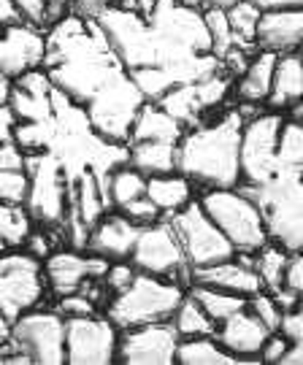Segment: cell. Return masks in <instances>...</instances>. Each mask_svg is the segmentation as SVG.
I'll list each match as a JSON object with an SVG mask.
<instances>
[{"label":"cell","mask_w":303,"mask_h":365,"mask_svg":"<svg viewBox=\"0 0 303 365\" xmlns=\"http://www.w3.org/2000/svg\"><path fill=\"white\" fill-rule=\"evenodd\" d=\"M41 68L46 71L54 90L81 108L117 73L128 71L98 22L81 19L71 11L46 27V54Z\"/></svg>","instance_id":"1"},{"label":"cell","mask_w":303,"mask_h":365,"mask_svg":"<svg viewBox=\"0 0 303 365\" xmlns=\"http://www.w3.org/2000/svg\"><path fill=\"white\" fill-rule=\"evenodd\" d=\"M244 117L227 108L220 117L203 119L187 128L176 144V173L187 176L203 190H227L241 184L238 141Z\"/></svg>","instance_id":"2"},{"label":"cell","mask_w":303,"mask_h":365,"mask_svg":"<svg viewBox=\"0 0 303 365\" xmlns=\"http://www.w3.org/2000/svg\"><path fill=\"white\" fill-rule=\"evenodd\" d=\"M241 190L260 209L268 241L287 249L290 255L303 252V176L279 170L268 184Z\"/></svg>","instance_id":"3"},{"label":"cell","mask_w":303,"mask_h":365,"mask_svg":"<svg viewBox=\"0 0 303 365\" xmlns=\"http://www.w3.org/2000/svg\"><path fill=\"white\" fill-rule=\"evenodd\" d=\"M187 289L165 276L138 274L125 289H119L106 303V317L114 322L117 330L149 325V322H165L171 319L176 306L182 303Z\"/></svg>","instance_id":"4"},{"label":"cell","mask_w":303,"mask_h":365,"mask_svg":"<svg viewBox=\"0 0 303 365\" xmlns=\"http://www.w3.org/2000/svg\"><path fill=\"white\" fill-rule=\"evenodd\" d=\"M27 173V195L25 209L33 225L41 227H60L68 214L71 203V173L66 170L63 160L52 149L30 152L25 155Z\"/></svg>","instance_id":"5"},{"label":"cell","mask_w":303,"mask_h":365,"mask_svg":"<svg viewBox=\"0 0 303 365\" xmlns=\"http://www.w3.org/2000/svg\"><path fill=\"white\" fill-rule=\"evenodd\" d=\"M198 200L203 211L209 214V220L233 244L236 255H255L257 249L268 244L260 209L255 206V200L241 187L206 190Z\"/></svg>","instance_id":"6"},{"label":"cell","mask_w":303,"mask_h":365,"mask_svg":"<svg viewBox=\"0 0 303 365\" xmlns=\"http://www.w3.org/2000/svg\"><path fill=\"white\" fill-rule=\"evenodd\" d=\"M3 352L25 354L30 365L66 363V317L54 309H30L9 327V344Z\"/></svg>","instance_id":"7"},{"label":"cell","mask_w":303,"mask_h":365,"mask_svg":"<svg viewBox=\"0 0 303 365\" xmlns=\"http://www.w3.org/2000/svg\"><path fill=\"white\" fill-rule=\"evenodd\" d=\"M46 295L43 260L25 247L0 252V312L14 322L19 314L38 309Z\"/></svg>","instance_id":"8"},{"label":"cell","mask_w":303,"mask_h":365,"mask_svg":"<svg viewBox=\"0 0 303 365\" xmlns=\"http://www.w3.org/2000/svg\"><path fill=\"white\" fill-rule=\"evenodd\" d=\"M144 103L146 98L135 87L130 73L122 71L95 95L90 103L84 106V114H87L93 130L101 138L114 141V144H128L133 119H135L138 108Z\"/></svg>","instance_id":"9"},{"label":"cell","mask_w":303,"mask_h":365,"mask_svg":"<svg viewBox=\"0 0 303 365\" xmlns=\"http://www.w3.org/2000/svg\"><path fill=\"white\" fill-rule=\"evenodd\" d=\"M284 117L279 111H260L244 119L241 141H238V165H241V184L260 187L268 184L279 173L277 146Z\"/></svg>","instance_id":"10"},{"label":"cell","mask_w":303,"mask_h":365,"mask_svg":"<svg viewBox=\"0 0 303 365\" xmlns=\"http://www.w3.org/2000/svg\"><path fill=\"white\" fill-rule=\"evenodd\" d=\"M98 27L103 30L106 41L111 43L119 63L135 71V68H155V38H152V25L144 14H138L130 6L114 3L98 14Z\"/></svg>","instance_id":"11"},{"label":"cell","mask_w":303,"mask_h":365,"mask_svg":"<svg viewBox=\"0 0 303 365\" xmlns=\"http://www.w3.org/2000/svg\"><path fill=\"white\" fill-rule=\"evenodd\" d=\"M168 222L176 230V238L182 244L185 252L187 268H206L214 262H225L236 257L233 244L222 235V230L209 220V214L203 211L200 200H190L185 209H179L176 214L168 217Z\"/></svg>","instance_id":"12"},{"label":"cell","mask_w":303,"mask_h":365,"mask_svg":"<svg viewBox=\"0 0 303 365\" xmlns=\"http://www.w3.org/2000/svg\"><path fill=\"white\" fill-rule=\"evenodd\" d=\"M130 262L141 274L165 276V279H173L176 274H190L182 244H179L168 217L152 222V225H141L138 238L133 244Z\"/></svg>","instance_id":"13"},{"label":"cell","mask_w":303,"mask_h":365,"mask_svg":"<svg viewBox=\"0 0 303 365\" xmlns=\"http://www.w3.org/2000/svg\"><path fill=\"white\" fill-rule=\"evenodd\" d=\"M119 330L108 317H66V363L108 365L117 363Z\"/></svg>","instance_id":"14"},{"label":"cell","mask_w":303,"mask_h":365,"mask_svg":"<svg viewBox=\"0 0 303 365\" xmlns=\"http://www.w3.org/2000/svg\"><path fill=\"white\" fill-rule=\"evenodd\" d=\"M176 344H179V333L171 325V319L128 327V330H119L117 363L171 365L176 363Z\"/></svg>","instance_id":"15"},{"label":"cell","mask_w":303,"mask_h":365,"mask_svg":"<svg viewBox=\"0 0 303 365\" xmlns=\"http://www.w3.org/2000/svg\"><path fill=\"white\" fill-rule=\"evenodd\" d=\"M108 271V260L98 257L93 252L79 255V249H54L43 260V276L46 289L52 295H71L87 287L90 282H101Z\"/></svg>","instance_id":"16"},{"label":"cell","mask_w":303,"mask_h":365,"mask_svg":"<svg viewBox=\"0 0 303 365\" xmlns=\"http://www.w3.org/2000/svg\"><path fill=\"white\" fill-rule=\"evenodd\" d=\"M46 54V30L27 22L0 25V73L16 78L43 66Z\"/></svg>","instance_id":"17"},{"label":"cell","mask_w":303,"mask_h":365,"mask_svg":"<svg viewBox=\"0 0 303 365\" xmlns=\"http://www.w3.org/2000/svg\"><path fill=\"white\" fill-rule=\"evenodd\" d=\"M138 230H141V225H135L122 211H106L103 217L90 227L84 252H93V255H98V257H103L108 262L130 260Z\"/></svg>","instance_id":"18"},{"label":"cell","mask_w":303,"mask_h":365,"mask_svg":"<svg viewBox=\"0 0 303 365\" xmlns=\"http://www.w3.org/2000/svg\"><path fill=\"white\" fill-rule=\"evenodd\" d=\"M192 282L214 289H225V292H233V295H244V298H252V295L265 289L263 279L252 268L250 255H236L233 260L214 262L206 268H192L190 271V284Z\"/></svg>","instance_id":"19"},{"label":"cell","mask_w":303,"mask_h":365,"mask_svg":"<svg viewBox=\"0 0 303 365\" xmlns=\"http://www.w3.org/2000/svg\"><path fill=\"white\" fill-rule=\"evenodd\" d=\"M268 336H271V330L250 309H241L233 317H227L225 322L217 325V333H214V339L220 341L238 363L260 360V349L268 341Z\"/></svg>","instance_id":"20"},{"label":"cell","mask_w":303,"mask_h":365,"mask_svg":"<svg viewBox=\"0 0 303 365\" xmlns=\"http://www.w3.org/2000/svg\"><path fill=\"white\" fill-rule=\"evenodd\" d=\"M303 46V9L263 11L255 30V49L265 52H298Z\"/></svg>","instance_id":"21"},{"label":"cell","mask_w":303,"mask_h":365,"mask_svg":"<svg viewBox=\"0 0 303 365\" xmlns=\"http://www.w3.org/2000/svg\"><path fill=\"white\" fill-rule=\"evenodd\" d=\"M277 57V52H265V49H257V54L250 57L247 68L233 81V95H236L238 103L265 106L268 92H271V81H274Z\"/></svg>","instance_id":"22"},{"label":"cell","mask_w":303,"mask_h":365,"mask_svg":"<svg viewBox=\"0 0 303 365\" xmlns=\"http://www.w3.org/2000/svg\"><path fill=\"white\" fill-rule=\"evenodd\" d=\"M185 125L179 119H173L165 108H160L158 103L146 101L138 114L133 119L130 135H128V144L135 141H165V144H179V138L185 135Z\"/></svg>","instance_id":"23"},{"label":"cell","mask_w":303,"mask_h":365,"mask_svg":"<svg viewBox=\"0 0 303 365\" xmlns=\"http://www.w3.org/2000/svg\"><path fill=\"white\" fill-rule=\"evenodd\" d=\"M303 98V57L298 52H284L277 57L274 68V81L265 106L271 111H284L295 101Z\"/></svg>","instance_id":"24"},{"label":"cell","mask_w":303,"mask_h":365,"mask_svg":"<svg viewBox=\"0 0 303 365\" xmlns=\"http://www.w3.org/2000/svg\"><path fill=\"white\" fill-rule=\"evenodd\" d=\"M146 197L158 206L163 217H171L195 197V190L187 176L171 170L160 176H146Z\"/></svg>","instance_id":"25"},{"label":"cell","mask_w":303,"mask_h":365,"mask_svg":"<svg viewBox=\"0 0 303 365\" xmlns=\"http://www.w3.org/2000/svg\"><path fill=\"white\" fill-rule=\"evenodd\" d=\"M103 192L108 209H125L128 203L146 195V176L138 168H133L130 163H122L106 176Z\"/></svg>","instance_id":"26"},{"label":"cell","mask_w":303,"mask_h":365,"mask_svg":"<svg viewBox=\"0 0 303 365\" xmlns=\"http://www.w3.org/2000/svg\"><path fill=\"white\" fill-rule=\"evenodd\" d=\"M128 163L144 176H160L176 170V144L165 141H135L128 144Z\"/></svg>","instance_id":"27"},{"label":"cell","mask_w":303,"mask_h":365,"mask_svg":"<svg viewBox=\"0 0 303 365\" xmlns=\"http://www.w3.org/2000/svg\"><path fill=\"white\" fill-rule=\"evenodd\" d=\"M176 363L182 365H236L238 360L225 349L214 336L179 339L176 344Z\"/></svg>","instance_id":"28"},{"label":"cell","mask_w":303,"mask_h":365,"mask_svg":"<svg viewBox=\"0 0 303 365\" xmlns=\"http://www.w3.org/2000/svg\"><path fill=\"white\" fill-rule=\"evenodd\" d=\"M250 260L252 268L257 271V276L263 279L265 292H279V289L284 287V268H287V260H290L287 249H282L279 244L268 241L255 255H250Z\"/></svg>","instance_id":"29"},{"label":"cell","mask_w":303,"mask_h":365,"mask_svg":"<svg viewBox=\"0 0 303 365\" xmlns=\"http://www.w3.org/2000/svg\"><path fill=\"white\" fill-rule=\"evenodd\" d=\"M36 225L22 203H11L0 197V252L25 247L27 235Z\"/></svg>","instance_id":"30"},{"label":"cell","mask_w":303,"mask_h":365,"mask_svg":"<svg viewBox=\"0 0 303 365\" xmlns=\"http://www.w3.org/2000/svg\"><path fill=\"white\" fill-rule=\"evenodd\" d=\"M187 292L198 300L200 309L209 314L217 325L225 322L227 317H233L236 312H241V309H247V303H250V298H244V295H233V292L206 287V284H195V282L187 287Z\"/></svg>","instance_id":"31"},{"label":"cell","mask_w":303,"mask_h":365,"mask_svg":"<svg viewBox=\"0 0 303 365\" xmlns=\"http://www.w3.org/2000/svg\"><path fill=\"white\" fill-rule=\"evenodd\" d=\"M171 325L176 327L179 339H195V336H214L217 333V322L200 309V303L190 292L171 314Z\"/></svg>","instance_id":"32"},{"label":"cell","mask_w":303,"mask_h":365,"mask_svg":"<svg viewBox=\"0 0 303 365\" xmlns=\"http://www.w3.org/2000/svg\"><path fill=\"white\" fill-rule=\"evenodd\" d=\"M277 160L279 170H290L303 176V125L284 119L282 133H279V146H277Z\"/></svg>","instance_id":"33"},{"label":"cell","mask_w":303,"mask_h":365,"mask_svg":"<svg viewBox=\"0 0 303 365\" xmlns=\"http://www.w3.org/2000/svg\"><path fill=\"white\" fill-rule=\"evenodd\" d=\"M227 22H230V30H233V38H236V46L241 49H255V30H257V19H260V9L252 6L250 0H236L230 9H227Z\"/></svg>","instance_id":"34"},{"label":"cell","mask_w":303,"mask_h":365,"mask_svg":"<svg viewBox=\"0 0 303 365\" xmlns=\"http://www.w3.org/2000/svg\"><path fill=\"white\" fill-rule=\"evenodd\" d=\"M27 22L46 30V0H0V25Z\"/></svg>","instance_id":"35"},{"label":"cell","mask_w":303,"mask_h":365,"mask_svg":"<svg viewBox=\"0 0 303 365\" xmlns=\"http://www.w3.org/2000/svg\"><path fill=\"white\" fill-rule=\"evenodd\" d=\"M200 11H203V19H206V27H209L211 52H214L217 60H222L225 54L236 46L233 30H230V22H227V14L222 9H200Z\"/></svg>","instance_id":"36"},{"label":"cell","mask_w":303,"mask_h":365,"mask_svg":"<svg viewBox=\"0 0 303 365\" xmlns=\"http://www.w3.org/2000/svg\"><path fill=\"white\" fill-rule=\"evenodd\" d=\"M247 309H250L271 333H277L279 325H282V309H279V303L274 300V295L265 292V289L257 292V295H252L250 303H247Z\"/></svg>","instance_id":"37"},{"label":"cell","mask_w":303,"mask_h":365,"mask_svg":"<svg viewBox=\"0 0 303 365\" xmlns=\"http://www.w3.org/2000/svg\"><path fill=\"white\" fill-rule=\"evenodd\" d=\"M54 312H60L63 317H87V314H98V303L84 289H79L71 295H60L54 303Z\"/></svg>","instance_id":"38"},{"label":"cell","mask_w":303,"mask_h":365,"mask_svg":"<svg viewBox=\"0 0 303 365\" xmlns=\"http://www.w3.org/2000/svg\"><path fill=\"white\" fill-rule=\"evenodd\" d=\"M138 274L135 268H133L130 260H117V262H108V271H106L103 282H106V289L114 295L119 289H125L128 284L133 282V276Z\"/></svg>","instance_id":"39"},{"label":"cell","mask_w":303,"mask_h":365,"mask_svg":"<svg viewBox=\"0 0 303 365\" xmlns=\"http://www.w3.org/2000/svg\"><path fill=\"white\" fill-rule=\"evenodd\" d=\"M279 333L287 336L290 344H303V295L295 300L290 312L282 314V325H279Z\"/></svg>","instance_id":"40"},{"label":"cell","mask_w":303,"mask_h":365,"mask_svg":"<svg viewBox=\"0 0 303 365\" xmlns=\"http://www.w3.org/2000/svg\"><path fill=\"white\" fill-rule=\"evenodd\" d=\"M117 211V209H114ZM125 217H130L135 225H152V222L163 220V214H160V209L149 200V197H138V200H133V203H128L125 209H119Z\"/></svg>","instance_id":"41"},{"label":"cell","mask_w":303,"mask_h":365,"mask_svg":"<svg viewBox=\"0 0 303 365\" xmlns=\"http://www.w3.org/2000/svg\"><path fill=\"white\" fill-rule=\"evenodd\" d=\"M284 287L292 289L295 295H303V252H295L287 268H284Z\"/></svg>","instance_id":"42"},{"label":"cell","mask_w":303,"mask_h":365,"mask_svg":"<svg viewBox=\"0 0 303 365\" xmlns=\"http://www.w3.org/2000/svg\"><path fill=\"white\" fill-rule=\"evenodd\" d=\"M287 346H290V341H287V336H282V333H271L268 336V341L263 344V349H260V360L263 363H279L282 357H284V352H287Z\"/></svg>","instance_id":"43"},{"label":"cell","mask_w":303,"mask_h":365,"mask_svg":"<svg viewBox=\"0 0 303 365\" xmlns=\"http://www.w3.org/2000/svg\"><path fill=\"white\" fill-rule=\"evenodd\" d=\"M25 168V152L16 144H0V170Z\"/></svg>","instance_id":"44"},{"label":"cell","mask_w":303,"mask_h":365,"mask_svg":"<svg viewBox=\"0 0 303 365\" xmlns=\"http://www.w3.org/2000/svg\"><path fill=\"white\" fill-rule=\"evenodd\" d=\"M16 125L19 119L11 111V106H0V144H16L14 141V133H16Z\"/></svg>","instance_id":"45"},{"label":"cell","mask_w":303,"mask_h":365,"mask_svg":"<svg viewBox=\"0 0 303 365\" xmlns=\"http://www.w3.org/2000/svg\"><path fill=\"white\" fill-rule=\"evenodd\" d=\"M71 11V0H46V27L54 25Z\"/></svg>","instance_id":"46"},{"label":"cell","mask_w":303,"mask_h":365,"mask_svg":"<svg viewBox=\"0 0 303 365\" xmlns=\"http://www.w3.org/2000/svg\"><path fill=\"white\" fill-rule=\"evenodd\" d=\"M260 11H274V9H303V0H250Z\"/></svg>","instance_id":"47"},{"label":"cell","mask_w":303,"mask_h":365,"mask_svg":"<svg viewBox=\"0 0 303 365\" xmlns=\"http://www.w3.org/2000/svg\"><path fill=\"white\" fill-rule=\"evenodd\" d=\"M282 365H303V344H290L284 357L279 360Z\"/></svg>","instance_id":"48"},{"label":"cell","mask_w":303,"mask_h":365,"mask_svg":"<svg viewBox=\"0 0 303 365\" xmlns=\"http://www.w3.org/2000/svg\"><path fill=\"white\" fill-rule=\"evenodd\" d=\"M9 95H11V78L0 73V106L9 103Z\"/></svg>","instance_id":"49"},{"label":"cell","mask_w":303,"mask_h":365,"mask_svg":"<svg viewBox=\"0 0 303 365\" xmlns=\"http://www.w3.org/2000/svg\"><path fill=\"white\" fill-rule=\"evenodd\" d=\"M9 327H11V322L3 317V312H0V354H3V349H6V344H9Z\"/></svg>","instance_id":"50"},{"label":"cell","mask_w":303,"mask_h":365,"mask_svg":"<svg viewBox=\"0 0 303 365\" xmlns=\"http://www.w3.org/2000/svg\"><path fill=\"white\" fill-rule=\"evenodd\" d=\"M287 111H290V117H287V119H292V122H301V125H303V98H301V101H295Z\"/></svg>","instance_id":"51"},{"label":"cell","mask_w":303,"mask_h":365,"mask_svg":"<svg viewBox=\"0 0 303 365\" xmlns=\"http://www.w3.org/2000/svg\"><path fill=\"white\" fill-rule=\"evenodd\" d=\"M233 3L236 0H203V9H222V11H227Z\"/></svg>","instance_id":"52"},{"label":"cell","mask_w":303,"mask_h":365,"mask_svg":"<svg viewBox=\"0 0 303 365\" xmlns=\"http://www.w3.org/2000/svg\"><path fill=\"white\" fill-rule=\"evenodd\" d=\"M179 3H185V6H192V9H203V0H179Z\"/></svg>","instance_id":"53"}]
</instances>
